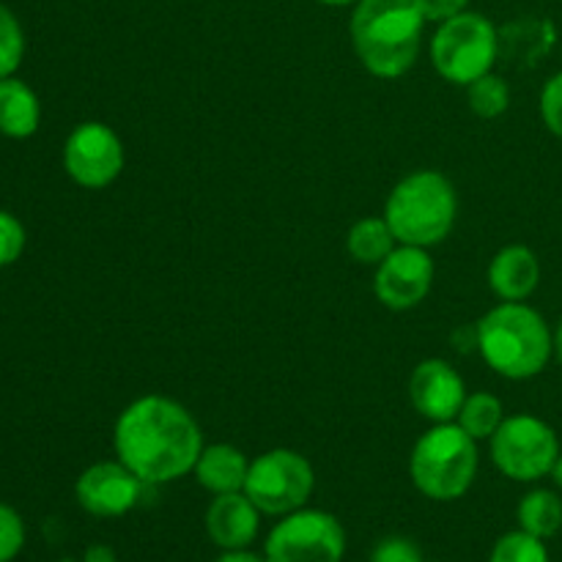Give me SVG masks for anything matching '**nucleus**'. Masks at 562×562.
Wrapping results in <instances>:
<instances>
[{
    "label": "nucleus",
    "instance_id": "1",
    "mask_svg": "<svg viewBox=\"0 0 562 562\" xmlns=\"http://www.w3.org/2000/svg\"><path fill=\"white\" fill-rule=\"evenodd\" d=\"M113 448L146 486H162L195 470L203 434L195 417L173 398L143 395L119 415Z\"/></svg>",
    "mask_w": 562,
    "mask_h": 562
},
{
    "label": "nucleus",
    "instance_id": "2",
    "mask_svg": "<svg viewBox=\"0 0 562 562\" xmlns=\"http://www.w3.org/2000/svg\"><path fill=\"white\" fill-rule=\"evenodd\" d=\"M426 16L417 0H360L351 14V44L362 69L379 80L404 77L420 55Z\"/></svg>",
    "mask_w": 562,
    "mask_h": 562
},
{
    "label": "nucleus",
    "instance_id": "3",
    "mask_svg": "<svg viewBox=\"0 0 562 562\" xmlns=\"http://www.w3.org/2000/svg\"><path fill=\"white\" fill-rule=\"evenodd\" d=\"M477 349L497 376L525 382L547 371L554 357V333L536 307L499 302L477 322Z\"/></svg>",
    "mask_w": 562,
    "mask_h": 562
},
{
    "label": "nucleus",
    "instance_id": "4",
    "mask_svg": "<svg viewBox=\"0 0 562 562\" xmlns=\"http://www.w3.org/2000/svg\"><path fill=\"white\" fill-rule=\"evenodd\" d=\"M459 217L453 181L439 170H415L404 176L384 203V220L398 245L434 247L445 241Z\"/></svg>",
    "mask_w": 562,
    "mask_h": 562
},
{
    "label": "nucleus",
    "instance_id": "5",
    "mask_svg": "<svg viewBox=\"0 0 562 562\" xmlns=\"http://www.w3.org/2000/svg\"><path fill=\"white\" fill-rule=\"evenodd\" d=\"M481 467L477 442L459 423H434L415 442L409 475L417 492L437 503H453L472 488Z\"/></svg>",
    "mask_w": 562,
    "mask_h": 562
},
{
    "label": "nucleus",
    "instance_id": "6",
    "mask_svg": "<svg viewBox=\"0 0 562 562\" xmlns=\"http://www.w3.org/2000/svg\"><path fill=\"white\" fill-rule=\"evenodd\" d=\"M499 33L488 16L464 11L442 22L431 38V64L442 80L470 86L497 64Z\"/></svg>",
    "mask_w": 562,
    "mask_h": 562
},
{
    "label": "nucleus",
    "instance_id": "7",
    "mask_svg": "<svg viewBox=\"0 0 562 562\" xmlns=\"http://www.w3.org/2000/svg\"><path fill=\"white\" fill-rule=\"evenodd\" d=\"M492 461L516 483H536L552 475L560 459V439L547 420L536 415H510L488 439Z\"/></svg>",
    "mask_w": 562,
    "mask_h": 562
},
{
    "label": "nucleus",
    "instance_id": "8",
    "mask_svg": "<svg viewBox=\"0 0 562 562\" xmlns=\"http://www.w3.org/2000/svg\"><path fill=\"white\" fill-rule=\"evenodd\" d=\"M316 488L311 461L289 448H274L250 461L245 494L263 516H289L305 508Z\"/></svg>",
    "mask_w": 562,
    "mask_h": 562
},
{
    "label": "nucleus",
    "instance_id": "9",
    "mask_svg": "<svg viewBox=\"0 0 562 562\" xmlns=\"http://www.w3.org/2000/svg\"><path fill=\"white\" fill-rule=\"evenodd\" d=\"M346 554V530L333 514L300 508L280 516L267 536V562H340Z\"/></svg>",
    "mask_w": 562,
    "mask_h": 562
},
{
    "label": "nucleus",
    "instance_id": "10",
    "mask_svg": "<svg viewBox=\"0 0 562 562\" xmlns=\"http://www.w3.org/2000/svg\"><path fill=\"white\" fill-rule=\"evenodd\" d=\"M126 162L124 143L102 121H86L66 137L64 168L75 184L86 190H104L121 176Z\"/></svg>",
    "mask_w": 562,
    "mask_h": 562
},
{
    "label": "nucleus",
    "instance_id": "11",
    "mask_svg": "<svg viewBox=\"0 0 562 562\" xmlns=\"http://www.w3.org/2000/svg\"><path fill=\"white\" fill-rule=\"evenodd\" d=\"M434 274L437 267L426 247L398 245L376 267L373 291L390 311H412L431 294Z\"/></svg>",
    "mask_w": 562,
    "mask_h": 562
},
{
    "label": "nucleus",
    "instance_id": "12",
    "mask_svg": "<svg viewBox=\"0 0 562 562\" xmlns=\"http://www.w3.org/2000/svg\"><path fill=\"white\" fill-rule=\"evenodd\" d=\"M146 483L135 475L126 464L115 461H99L91 464L75 483V497L82 510L99 519H119L130 514L137 503Z\"/></svg>",
    "mask_w": 562,
    "mask_h": 562
},
{
    "label": "nucleus",
    "instance_id": "13",
    "mask_svg": "<svg viewBox=\"0 0 562 562\" xmlns=\"http://www.w3.org/2000/svg\"><path fill=\"white\" fill-rule=\"evenodd\" d=\"M412 406L431 423H456L467 401L461 373L448 360H423L409 379Z\"/></svg>",
    "mask_w": 562,
    "mask_h": 562
},
{
    "label": "nucleus",
    "instance_id": "14",
    "mask_svg": "<svg viewBox=\"0 0 562 562\" xmlns=\"http://www.w3.org/2000/svg\"><path fill=\"white\" fill-rule=\"evenodd\" d=\"M261 516V510L256 508V503L245 492L217 494L206 508L209 541L223 549V552L247 549L258 538Z\"/></svg>",
    "mask_w": 562,
    "mask_h": 562
},
{
    "label": "nucleus",
    "instance_id": "15",
    "mask_svg": "<svg viewBox=\"0 0 562 562\" xmlns=\"http://www.w3.org/2000/svg\"><path fill=\"white\" fill-rule=\"evenodd\" d=\"M541 283V261L525 245H508L488 263V285L503 302H525Z\"/></svg>",
    "mask_w": 562,
    "mask_h": 562
},
{
    "label": "nucleus",
    "instance_id": "16",
    "mask_svg": "<svg viewBox=\"0 0 562 562\" xmlns=\"http://www.w3.org/2000/svg\"><path fill=\"white\" fill-rule=\"evenodd\" d=\"M195 481L206 488L209 494H234L245 492L247 472H250V461L234 445H203L201 459L195 464Z\"/></svg>",
    "mask_w": 562,
    "mask_h": 562
},
{
    "label": "nucleus",
    "instance_id": "17",
    "mask_svg": "<svg viewBox=\"0 0 562 562\" xmlns=\"http://www.w3.org/2000/svg\"><path fill=\"white\" fill-rule=\"evenodd\" d=\"M42 121V104L31 86L14 75L0 80V132L5 137H31Z\"/></svg>",
    "mask_w": 562,
    "mask_h": 562
},
{
    "label": "nucleus",
    "instance_id": "18",
    "mask_svg": "<svg viewBox=\"0 0 562 562\" xmlns=\"http://www.w3.org/2000/svg\"><path fill=\"white\" fill-rule=\"evenodd\" d=\"M398 247L393 228L384 217H366L360 223L351 225L349 236H346V250L357 263L366 267H379L390 252Z\"/></svg>",
    "mask_w": 562,
    "mask_h": 562
},
{
    "label": "nucleus",
    "instance_id": "19",
    "mask_svg": "<svg viewBox=\"0 0 562 562\" xmlns=\"http://www.w3.org/2000/svg\"><path fill=\"white\" fill-rule=\"evenodd\" d=\"M516 519H519V530L530 532V536L541 538H554L562 530V499L558 492H549V488H532L530 494H525L516 508Z\"/></svg>",
    "mask_w": 562,
    "mask_h": 562
},
{
    "label": "nucleus",
    "instance_id": "20",
    "mask_svg": "<svg viewBox=\"0 0 562 562\" xmlns=\"http://www.w3.org/2000/svg\"><path fill=\"white\" fill-rule=\"evenodd\" d=\"M503 420H505V406L494 393L467 395L464 406H461L459 417H456V423H459V426L464 428L475 442L492 439L494 431L503 426Z\"/></svg>",
    "mask_w": 562,
    "mask_h": 562
},
{
    "label": "nucleus",
    "instance_id": "21",
    "mask_svg": "<svg viewBox=\"0 0 562 562\" xmlns=\"http://www.w3.org/2000/svg\"><path fill=\"white\" fill-rule=\"evenodd\" d=\"M467 102L477 119H499L510 108V88L503 77L488 71L467 86Z\"/></svg>",
    "mask_w": 562,
    "mask_h": 562
},
{
    "label": "nucleus",
    "instance_id": "22",
    "mask_svg": "<svg viewBox=\"0 0 562 562\" xmlns=\"http://www.w3.org/2000/svg\"><path fill=\"white\" fill-rule=\"evenodd\" d=\"M488 562H552L549 560L547 543L525 530L508 532L499 538L492 549Z\"/></svg>",
    "mask_w": 562,
    "mask_h": 562
},
{
    "label": "nucleus",
    "instance_id": "23",
    "mask_svg": "<svg viewBox=\"0 0 562 562\" xmlns=\"http://www.w3.org/2000/svg\"><path fill=\"white\" fill-rule=\"evenodd\" d=\"M22 55H25V36L20 22L0 3V80L20 69Z\"/></svg>",
    "mask_w": 562,
    "mask_h": 562
},
{
    "label": "nucleus",
    "instance_id": "24",
    "mask_svg": "<svg viewBox=\"0 0 562 562\" xmlns=\"http://www.w3.org/2000/svg\"><path fill=\"white\" fill-rule=\"evenodd\" d=\"M25 547V525L20 514L0 503V562H11Z\"/></svg>",
    "mask_w": 562,
    "mask_h": 562
},
{
    "label": "nucleus",
    "instance_id": "25",
    "mask_svg": "<svg viewBox=\"0 0 562 562\" xmlns=\"http://www.w3.org/2000/svg\"><path fill=\"white\" fill-rule=\"evenodd\" d=\"M25 250V228L9 212H0V267H9Z\"/></svg>",
    "mask_w": 562,
    "mask_h": 562
},
{
    "label": "nucleus",
    "instance_id": "26",
    "mask_svg": "<svg viewBox=\"0 0 562 562\" xmlns=\"http://www.w3.org/2000/svg\"><path fill=\"white\" fill-rule=\"evenodd\" d=\"M541 119L547 130L562 140V71L549 77L541 91Z\"/></svg>",
    "mask_w": 562,
    "mask_h": 562
},
{
    "label": "nucleus",
    "instance_id": "27",
    "mask_svg": "<svg viewBox=\"0 0 562 562\" xmlns=\"http://www.w3.org/2000/svg\"><path fill=\"white\" fill-rule=\"evenodd\" d=\"M371 562H426V560H423L420 547H417L415 541L401 536H390L376 543V549L371 552Z\"/></svg>",
    "mask_w": 562,
    "mask_h": 562
},
{
    "label": "nucleus",
    "instance_id": "28",
    "mask_svg": "<svg viewBox=\"0 0 562 562\" xmlns=\"http://www.w3.org/2000/svg\"><path fill=\"white\" fill-rule=\"evenodd\" d=\"M467 5H470V0H417V9L426 16V22H437V25L464 14Z\"/></svg>",
    "mask_w": 562,
    "mask_h": 562
},
{
    "label": "nucleus",
    "instance_id": "29",
    "mask_svg": "<svg viewBox=\"0 0 562 562\" xmlns=\"http://www.w3.org/2000/svg\"><path fill=\"white\" fill-rule=\"evenodd\" d=\"M214 562H267V558L250 552V549H231V552H223Z\"/></svg>",
    "mask_w": 562,
    "mask_h": 562
},
{
    "label": "nucleus",
    "instance_id": "30",
    "mask_svg": "<svg viewBox=\"0 0 562 562\" xmlns=\"http://www.w3.org/2000/svg\"><path fill=\"white\" fill-rule=\"evenodd\" d=\"M86 562H115L113 549L104 547V543H93L86 552Z\"/></svg>",
    "mask_w": 562,
    "mask_h": 562
},
{
    "label": "nucleus",
    "instance_id": "31",
    "mask_svg": "<svg viewBox=\"0 0 562 562\" xmlns=\"http://www.w3.org/2000/svg\"><path fill=\"white\" fill-rule=\"evenodd\" d=\"M554 357H558V362L562 366V322L554 329Z\"/></svg>",
    "mask_w": 562,
    "mask_h": 562
},
{
    "label": "nucleus",
    "instance_id": "32",
    "mask_svg": "<svg viewBox=\"0 0 562 562\" xmlns=\"http://www.w3.org/2000/svg\"><path fill=\"white\" fill-rule=\"evenodd\" d=\"M322 5H333V9H344V5H357L360 0H316Z\"/></svg>",
    "mask_w": 562,
    "mask_h": 562
},
{
    "label": "nucleus",
    "instance_id": "33",
    "mask_svg": "<svg viewBox=\"0 0 562 562\" xmlns=\"http://www.w3.org/2000/svg\"><path fill=\"white\" fill-rule=\"evenodd\" d=\"M552 477H554V483H558V488H560V492H562V453H560L558 464H554V470H552Z\"/></svg>",
    "mask_w": 562,
    "mask_h": 562
}]
</instances>
